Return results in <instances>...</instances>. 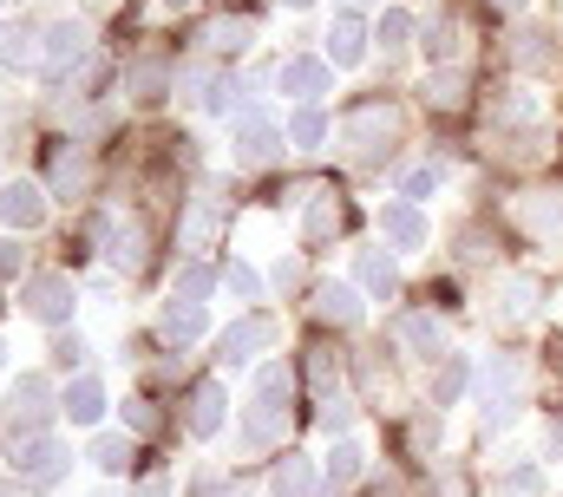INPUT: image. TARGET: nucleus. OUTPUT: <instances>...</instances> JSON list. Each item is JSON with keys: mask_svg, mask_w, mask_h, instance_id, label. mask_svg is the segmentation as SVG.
<instances>
[{"mask_svg": "<svg viewBox=\"0 0 563 497\" xmlns=\"http://www.w3.org/2000/svg\"><path fill=\"white\" fill-rule=\"evenodd\" d=\"M223 281H230V295H243V301L263 288V281H256V268H243V262H230V268H223Z\"/></svg>", "mask_w": 563, "mask_h": 497, "instance_id": "ea45409f", "label": "nucleus"}, {"mask_svg": "<svg viewBox=\"0 0 563 497\" xmlns=\"http://www.w3.org/2000/svg\"><path fill=\"white\" fill-rule=\"evenodd\" d=\"M157 328H164V341H197V334H203V301H184V308L170 301Z\"/></svg>", "mask_w": 563, "mask_h": 497, "instance_id": "393cba45", "label": "nucleus"}, {"mask_svg": "<svg viewBox=\"0 0 563 497\" xmlns=\"http://www.w3.org/2000/svg\"><path fill=\"white\" fill-rule=\"evenodd\" d=\"M59 412H66L73 426H92V419L106 412V393H99V379H73V386H66V406H59Z\"/></svg>", "mask_w": 563, "mask_h": 497, "instance_id": "4be33fe9", "label": "nucleus"}, {"mask_svg": "<svg viewBox=\"0 0 563 497\" xmlns=\"http://www.w3.org/2000/svg\"><path fill=\"white\" fill-rule=\"evenodd\" d=\"M86 184H92V170H86V151H79V144H59V151H53V190L73 203V197H86Z\"/></svg>", "mask_w": 563, "mask_h": 497, "instance_id": "4468645a", "label": "nucleus"}, {"mask_svg": "<svg viewBox=\"0 0 563 497\" xmlns=\"http://www.w3.org/2000/svg\"><path fill=\"white\" fill-rule=\"evenodd\" d=\"M426 59H432V66H452V59H459V26H452V20L426 26Z\"/></svg>", "mask_w": 563, "mask_h": 497, "instance_id": "7c9ffc66", "label": "nucleus"}, {"mask_svg": "<svg viewBox=\"0 0 563 497\" xmlns=\"http://www.w3.org/2000/svg\"><path fill=\"white\" fill-rule=\"evenodd\" d=\"M314 321L354 328V321H361V295H354L347 281H321V288H314Z\"/></svg>", "mask_w": 563, "mask_h": 497, "instance_id": "f8f14e48", "label": "nucleus"}, {"mask_svg": "<svg viewBox=\"0 0 563 497\" xmlns=\"http://www.w3.org/2000/svg\"><path fill=\"white\" fill-rule=\"evenodd\" d=\"M276 79H282V92H295V99H301V106H314V99H321V92H328V86H334V79H328V66H321V59H288V66H282Z\"/></svg>", "mask_w": 563, "mask_h": 497, "instance_id": "ddd939ff", "label": "nucleus"}, {"mask_svg": "<svg viewBox=\"0 0 563 497\" xmlns=\"http://www.w3.org/2000/svg\"><path fill=\"white\" fill-rule=\"evenodd\" d=\"M132 99H164V66H132Z\"/></svg>", "mask_w": 563, "mask_h": 497, "instance_id": "e433bc0d", "label": "nucleus"}, {"mask_svg": "<svg viewBox=\"0 0 563 497\" xmlns=\"http://www.w3.org/2000/svg\"><path fill=\"white\" fill-rule=\"evenodd\" d=\"M361 478V445H334L328 452V492H341V485H354Z\"/></svg>", "mask_w": 563, "mask_h": 497, "instance_id": "473e14b6", "label": "nucleus"}, {"mask_svg": "<svg viewBox=\"0 0 563 497\" xmlns=\"http://www.w3.org/2000/svg\"><path fill=\"white\" fill-rule=\"evenodd\" d=\"M314 419H321V432H347V419H354V406H347V399H334V393H328V399H321V412H314Z\"/></svg>", "mask_w": 563, "mask_h": 497, "instance_id": "4c0bfd02", "label": "nucleus"}, {"mask_svg": "<svg viewBox=\"0 0 563 497\" xmlns=\"http://www.w3.org/2000/svg\"><path fill=\"white\" fill-rule=\"evenodd\" d=\"M551 452H563V426H558V432H551Z\"/></svg>", "mask_w": 563, "mask_h": 497, "instance_id": "8fccbe9b", "label": "nucleus"}, {"mask_svg": "<svg viewBox=\"0 0 563 497\" xmlns=\"http://www.w3.org/2000/svg\"><path fill=\"white\" fill-rule=\"evenodd\" d=\"M361 53H367V26H361L354 13H341V20L328 26V59H334V66H354Z\"/></svg>", "mask_w": 563, "mask_h": 497, "instance_id": "6ab92c4d", "label": "nucleus"}, {"mask_svg": "<svg viewBox=\"0 0 563 497\" xmlns=\"http://www.w3.org/2000/svg\"><path fill=\"white\" fill-rule=\"evenodd\" d=\"M79 354H86V347H79V334H59V341H53V361H59V367H73Z\"/></svg>", "mask_w": 563, "mask_h": 497, "instance_id": "37998d69", "label": "nucleus"}, {"mask_svg": "<svg viewBox=\"0 0 563 497\" xmlns=\"http://www.w3.org/2000/svg\"><path fill=\"white\" fill-rule=\"evenodd\" d=\"M518 419V406H485V432H505Z\"/></svg>", "mask_w": 563, "mask_h": 497, "instance_id": "c03bdc74", "label": "nucleus"}, {"mask_svg": "<svg viewBox=\"0 0 563 497\" xmlns=\"http://www.w3.org/2000/svg\"><path fill=\"white\" fill-rule=\"evenodd\" d=\"M139 497H170V485H164V478H144V485H139Z\"/></svg>", "mask_w": 563, "mask_h": 497, "instance_id": "49530a36", "label": "nucleus"}, {"mask_svg": "<svg viewBox=\"0 0 563 497\" xmlns=\"http://www.w3.org/2000/svg\"><path fill=\"white\" fill-rule=\"evenodd\" d=\"M40 217H46V197H40V184H0V223H13V230H40Z\"/></svg>", "mask_w": 563, "mask_h": 497, "instance_id": "1a4fd4ad", "label": "nucleus"}, {"mask_svg": "<svg viewBox=\"0 0 563 497\" xmlns=\"http://www.w3.org/2000/svg\"><path fill=\"white\" fill-rule=\"evenodd\" d=\"M184 426H190L197 439H210V432L223 426V386H217V379L190 386V412H184Z\"/></svg>", "mask_w": 563, "mask_h": 497, "instance_id": "2eb2a0df", "label": "nucleus"}, {"mask_svg": "<svg viewBox=\"0 0 563 497\" xmlns=\"http://www.w3.org/2000/svg\"><path fill=\"white\" fill-rule=\"evenodd\" d=\"M203 46H210V53H243V46H250V20H217V26L203 33Z\"/></svg>", "mask_w": 563, "mask_h": 497, "instance_id": "c756f323", "label": "nucleus"}, {"mask_svg": "<svg viewBox=\"0 0 563 497\" xmlns=\"http://www.w3.org/2000/svg\"><path fill=\"white\" fill-rule=\"evenodd\" d=\"M341 223H347V210H341L334 197H314V210H308V243H328Z\"/></svg>", "mask_w": 563, "mask_h": 497, "instance_id": "cd10ccee", "label": "nucleus"}, {"mask_svg": "<svg viewBox=\"0 0 563 497\" xmlns=\"http://www.w3.org/2000/svg\"><path fill=\"white\" fill-rule=\"evenodd\" d=\"M374 497H400V485H374Z\"/></svg>", "mask_w": 563, "mask_h": 497, "instance_id": "09e8293b", "label": "nucleus"}, {"mask_svg": "<svg viewBox=\"0 0 563 497\" xmlns=\"http://www.w3.org/2000/svg\"><path fill=\"white\" fill-rule=\"evenodd\" d=\"M518 223H525V236H563V190H525L518 197Z\"/></svg>", "mask_w": 563, "mask_h": 497, "instance_id": "423d86ee", "label": "nucleus"}, {"mask_svg": "<svg viewBox=\"0 0 563 497\" xmlns=\"http://www.w3.org/2000/svg\"><path fill=\"white\" fill-rule=\"evenodd\" d=\"M492 7H498V13H525V0H492Z\"/></svg>", "mask_w": 563, "mask_h": 497, "instance_id": "de8ad7c7", "label": "nucleus"}, {"mask_svg": "<svg viewBox=\"0 0 563 497\" xmlns=\"http://www.w3.org/2000/svg\"><path fill=\"white\" fill-rule=\"evenodd\" d=\"M511 59H518V66H531V73H538V66H544V59H551V40H544V33H518V46H511Z\"/></svg>", "mask_w": 563, "mask_h": 497, "instance_id": "c9c22d12", "label": "nucleus"}, {"mask_svg": "<svg viewBox=\"0 0 563 497\" xmlns=\"http://www.w3.org/2000/svg\"><path fill=\"white\" fill-rule=\"evenodd\" d=\"M459 386H465V354H439V367H432V406L445 412L459 399Z\"/></svg>", "mask_w": 563, "mask_h": 497, "instance_id": "b1692460", "label": "nucleus"}, {"mask_svg": "<svg viewBox=\"0 0 563 497\" xmlns=\"http://www.w3.org/2000/svg\"><path fill=\"white\" fill-rule=\"evenodd\" d=\"M66 465H73V459H66V445H59V439H46V432H40V439H26V445H13V472H20L26 485H40V492H46V485H59V478H66Z\"/></svg>", "mask_w": 563, "mask_h": 497, "instance_id": "20e7f679", "label": "nucleus"}, {"mask_svg": "<svg viewBox=\"0 0 563 497\" xmlns=\"http://www.w3.org/2000/svg\"><path fill=\"white\" fill-rule=\"evenodd\" d=\"M341 7H367V0H341Z\"/></svg>", "mask_w": 563, "mask_h": 497, "instance_id": "3c124183", "label": "nucleus"}, {"mask_svg": "<svg viewBox=\"0 0 563 497\" xmlns=\"http://www.w3.org/2000/svg\"><path fill=\"white\" fill-rule=\"evenodd\" d=\"M538 295H544L538 275H505V281L492 288V314H498V321H525V314L538 308Z\"/></svg>", "mask_w": 563, "mask_h": 497, "instance_id": "0eeeda50", "label": "nucleus"}, {"mask_svg": "<svg viewBox=\"0 0 563 497\" xmlns=\"http://www.w3.org/2000/svg\"><path fill=\"white\" fill-rule=\"evenodd\" d=\"M0 354H7V347H0Z\"/></svg>", "mask_w": 563, "mask_h": 497, "instance_id": "5fc2aeb1", "label": "nucleus"}, {"mask_svg": "<svg viewBox=\"0 0 563 497\" xmlns=\"http://www.w3.org/2000/svg\"><path fill=\"white\" fill-rule=\"evenodd\" d=\"M20 308H26L33 321L59 328V321H73V281H66V275H26V281H20Z\"/></svg>", "mask_w": 563, "mask_h": 497, "instance_id": "7ed1b4c3", "label": "nucleus"}, {"mask_svg": "<svg viewBox=\"0 0 563 497\" xmlns=\"http://www.w3.org/2000/svg\"><path fill=\"white\" fill-rule=\"evenodd\" d=\"M380 236H387L394 248H420L426 243V217L413 210V203H387V210H380Z\"/></svg>", "mask_w": 563, "mask_h": 497, "instance_id": "dca6fc26", "label": "nucleus"}, {"mask_svg": "<svg viewBox=\"0 0 563 497\" xmlns=\"http://www.w3.org/2000/svg\"><path fill=\"white\" fill-rule=\"evenodd\" d=\"M374 40H380V53L394 59V53H407V40H413V20L394 7V13H380V26H374Z\"/></svg>", "mask_w": 563, "mask_h": 497, "instance_id": "bb28decb", "label": "nucleus"}, {"mask_svg": "<svg viewBox=\"0 0 563 497\" xmlns=\"http://www.w3.org/2000/svg\"><path fill=\"white\" fill-rule=\"evenodd\" d=\"M276 151H282V131H276V124H263V119H243V124H236V157H243V164H269Z\"/></svg>", "mask_w": 563, "mask_h": 497, "instance_id": "f3484780", "label": "nucleus"}, {"mask_svg": "<svg viewBox=\"0 0 563 497\" xmlns=\"http://www.w3.org/2000/svg\"><path fill=\"white\" fill-rule=\"evenodd\" d=\"M282 399H288V393H256V399H250V412H243V439H250L256 452L282 439Z\"/></svg>", "mask_w": 563, "mask_h": 497, "instance_id": "9d476101", "label": "nucleus"}, {"mask_svg": "<svg viewBox=\"0 0 563 497\" xmlns=\"http://www.w3.org/2000/svg\"><path fill=\"white\" fill-rule=\"evenodd\" d=\"M46 399H53V393H46V379H40V373H26V379L13 386L7 419H0L13 445H26V439H40V432H46V419H53V406H46Z\"/></svg>", "mask_w": 563, "mask_h": 497, "instance_id": "f03ea898", "label": "nucleus"}, {"mask_svg": "<svg viewBox=\"0 0 563 497\" xmlns=\"http://www.w3.org/2000/svg\"><path fill=\"white\" fill-rule=\"evenodd\" d=\"M269 341H276V328H269L263 314H250V321H236V328L223 334V354H217V361H223V367H243V361H256Z\"/></svg>", "mask_w": 563, "mask_h": 497, "instance_id": "6e6552de", "label": "nucleus"}, {"mask_svg": "<svg viewBox=\"0 0 563 497\" xmlns=\"http://www.w3.org/2000/svg\"><path fill=\"white\" fill-rule=\"evenodd\" d=\"M210 288H217V275H210L203 262H184V268H177V295H184V301H203Z\"/></svg>", "mask_w": 563, "mask_h": 497, "instance_id": "f704fd0d", "label": "nucleus"}, {"mask_svg": "<svg viewBox=\"0 0 563 497\" xmlns=\"http://www.w3.org/2000/svg\"><path fill=\"white\" fill-rule=\"evenodd\" d=\"M426 99H432V106H459V99H465V79H452V73L439 79V73H432V92H426Z\"/></svg>", "mask_w": 563, "mask_h": 497, "instance_id": "58836bf2", "label": "nucleus"}, {"mask_svg": "<svg viewBox=\"0 0 563 497\" xmlns=\"http://www.w3.org/2000/svg\"><path fill=\"white\" fill-rule=\"evenodd\" d=\"M432 184H439V164H420V170L407 177V203H420V197H432Z\"/></svg>", "mask_w": 563, "mask_h": 497, "instance_id": "a19ab883", "label": "nucleus"}, {"mask_svg": "<svg viewBox=\"0 0 563 497\" xmlns=\"http://www.w3.org/2000/svg\"><path fill=\"white\" fill-rule=\"evenodd\" d=\"M40 40H46V33H33V26H13V20H7V26H0V66H13V73H20V66H33V59L46 53Z\"/></svg>", "mask_w": 563, "mask_h": 497, "instance_id": "aec40b11", "label": "nucleus"}, {"mask_svg": "<svg viewBox=\"0 0 563 497\" xmlns=\"http://www.w3.org/2000/svg\"><path fill=\"white\" fill-rule=\"evenodd\" d=\"M544 492V465H511L498 485H492V497H538Z\"/></svg>", "mask_w": 563, "mask_h": 497, "instance_id": "a878e982", "label": "nucleus"}, {"mask_svg": "<svg viewBox=\"0 0 563 497\" xmlns=\"http://www.w3.org/2000/svg\"><path fill=\"white\" fill-rule=\"evenodd\" d=\"M13 268H20V248H13V243H0V275H13Z\"/></svg>", "mask_w": 563, "mask_h": 497, "instance_id": "a18cd8bd", "label": "nucleus"}, {"mask_svg": "<svg viewBox=\"0 0 563 497\" xmlns=\"http://www.w3.org/2000/svg\"><path fill=\"white\" fill-rule=\"evenodd\" d=\"M394 137H400V119H394V106H387V99L354 106L347 124H341V144H347V157H354V164H380V157H394Z\"/></svg>", "mask_w": 563, "mask_h": 497, "instance_id": "f257e3e1", "label": "nucleus"}, {"mask_svg": "<svg viewBox=\"0 0 563 497\" xmlns=\"http://www.w3.org/2000/svg\"><path fill=\"white\" fill-rule=\"evenodd\" d=\"M79 53H86V26H73V20H59V26H46V73H79Z\"/></svg>", "mask_w": 563, "mask_h": 497, "instance_id": "9b49d317", "label": "nucleus"}, {"mask_svg": "<svg viewBox=\"0 0 563 497\" xmlns=\"http://www.w3.org/2000/svg\"><path fill=\"white\" fill-rule=\"evenodd\" d=\"M92 465H99V472H106V478H119V472H125V465H132V445H125V439H112V432H106V439H92Z\"/></svg>", "mask_w": 563, "mask_h": 497, "instance_id": "2f4dec72", "label": "nucleus"}, {"mask_svg": "<svg viewBox=\"0 0 563 497\" xmlns=\"http://www.w3.org/2000/svg\"><path fill=\"white\" fill-rule=\"evenodd\" d=\"M394 334H400L420 361H439V354H445V347H439V321H432V314H400V328H394Z\"/></svg>", "mask_w": 563, "mask_h": 497, "instance_id": "5701e85b", "label": "nucleus"}, {"mask_svg": "<svg viewBox=\"0 0 563 497\" xmlns=\"http://www.w3.org/2000/svg\"><path fill=\"white\" fill-rule=\"evenodd\" d=\"M288 137H295V144H301V151H314V144H321V137H328V119H321V112H314V106H301V112H295V124H288Z\"/></svg>", "mask_w": 563, "mask_h": 497, "instance_id": "72a5a7b5", "label": "nucleus"}, {"mask_svg": "<svg viewBox=\"0 0 563 497\" xmlns=\"http://www.w3.org/2000/svg\"><path fill=\"white\" fill-rule=\"evenodd\" d=\"M361 288L387 301V295L400 288V268H394V255H380V248H361Z\"/></svg>", "mask_w": 563, "mask_h": 497, "instance_id": "412c9836", "label": "nucleus"}, {"mask_svg": "<svg viewBox=\"0 0 563 497\" xmlns=\"http://www.w3.org/2000/svg\"><path fill=\"white\" fill-rule=\"evenodd\" d=\"M288 7H308V0H288Z\"/></svg>", "mask_w": 563, "mask_h": 497, "instance_id": "603ef678", "label": "nucleus"}, {"mask_svg": "<svg viewBox=\"0 0 563 497\" xmlns=\"http://www.w3.org/2000/svg\"><path fill=\"white\" fill-rule=\"evenodd\" d=\"M177 7H184V0H177Z\"/></svg>", "mask_w": 563, "mask_h": 497, "instance_id": "864d4df0", "label": "nucleus"}, {"mask_svg": "<svg viewBox=\"0 0 563 497\" xmlns=\"http://www.w3.org/2000/svg\"><path fill=\"white\" fill-rule=\"evenodd\" d=\"M308 492H314L308 459H282V465H276V497H308Z\"/></svg>", "mask_w": 563, "mask_h": 497, "instance_id": "c85d7f7f", "label": "nucleus"}, {"mask_svg": "<svg viewBox=\"0 0 563 497\" xmlns=\"http://www.w3.org/2000/svg\"><path fill=\"white\" fill-rule=\"evenodd\" d=\"M106 243H112L106 255H112L125 275H139V268H144V223H139V217H132V223H112V230H106Z\"/></svg>", "mask_w": 563, "mask_h": 497, "instance_id": "a211bd4d", "label": "nucleus"}, {"mask_svg": "<svg viewBox=\"0 0 563 497\" xmlns=\"http://www.w3.org/2000/svg\"><path fill=\"white\" fill-rule=\"evenodd\" d=\"M125 426H132V432H157V412H151L144 399H132V406H125Z\"/></svg>", "mask_w": 563, "mask_h": 497, "instance_id": "79ce46f5", "label": "nucleus"}, {"mask_svg": "<svg viewBox=\"0 0 563 497\" xmlns=\"http://www.w3.org/2000/svg\"><path fill=\"white\" fill-rule=\"evenodd\" d=\"M525 379H531V367H525L518 354H492V367L478 373V399H485V406H518Z\"/></svg>", "mask_w": 563, "mask_h": 497, "instance_id": "39448f33", "label": "nucleus"}]
</instances>
